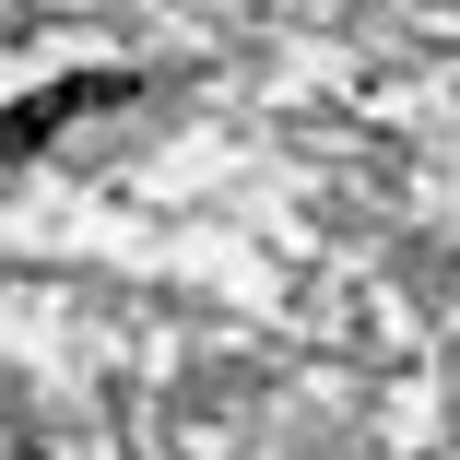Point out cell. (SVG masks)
Returning a JSON list of instances; mask_svg holds the SVG:
<instances>
[{"label":"cell","instance_id":"cell-1","mask_svg":"<svg viewBox=\"0 0 460 460\" xmlns=\"http://www.w3.org/2000/svg\"><path fill=\"white\" fill-rule=\"evenodd\" d=\"M142 83L130 71H71V83H48V95H24V107H0V165H24V154H48L71 119H107V107H130Z\"/></svg>","mask_w":460,"mask_h":460}]
</instances>
